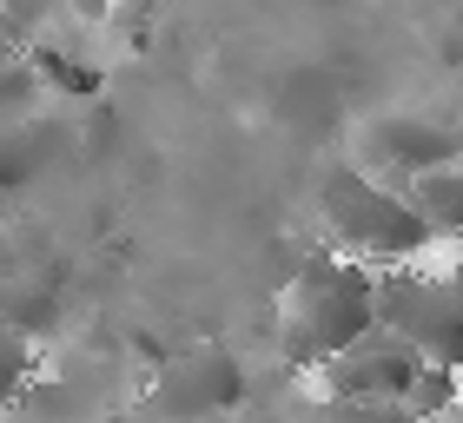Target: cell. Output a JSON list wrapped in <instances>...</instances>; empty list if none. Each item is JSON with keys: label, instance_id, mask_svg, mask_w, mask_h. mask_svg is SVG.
<instances>
[{"label": "cell", "instance_id": "6da1fadb", "mask_svg": "<svg viewBox=\"0 0 463 423\" xmlns=\"http://www.w3.org/2000/svg\"><path fill=\"white\" fill-rule=\"evenodd\" d=\"M377 331V271L338 251H311L279 291V357L291 371H325L331 357Z\"/></svg>", "mask_w": 463, "mask_h": 423}, {"label": "cell", "instance_id": "7a4b0ae2", "mask_svg": "<svg viewBox=\"0 0 463 423\" xmlns=\"http://www.w3.org/2000/svg\"><path fill=\"white\" fill-rule=\"evenodd\" d=\"M318 199H325L331 231H338V258H357L364 271H397L430 251V231L417 225V212L397 193H384L377 179H364L357 165H338Z\"/></svg>", "mask_w": 463, "mask_h": 423}, {"label": "cell", "instance_id": "3957f363", "mask_svg": "<svg viewBox=\"0 0 463 423\" xmlns=\"http://www.w3.org/2000/svg\"><path fill=\"white\" fill-rule=\"evenodd\" d=\"M245 404V364L232 344H185L146 377V410L165 423H213Z\"/></svg>", "mask_w": 463, "mask_h": 423}, {"label": "cell", "instance_id": "277c9868", "mask_svg": "<svg viewBox=\"0 0 463 423\" xmlns=\"http://www.w3.org/2000/svg\"><path fill=\"white\" fill-rule=\"evenodd\" d=\"M377 331L397 337L404 351H417L424 364L457 371V285L450 271H377Z\"/></svg>", "mask_w": 463, "mask_h": 423}, {"label": "cell", "instance_id": "5b68a950", "mask_svg": "<svg viewBox=\"0 0 463 423\" xmlns=\"http://www.w3.org/2000/svg\"><path fill=\"white\" fill-rule=\"evenodd\" d=\"M357 159L364 165H384V173H437V165H457V126L450 119H430V113H404V106H391V113L377 119H357Z\"/></svg>", "mask_w": 463, "mask_h": 423}, {"label": "cell", "instance_id": "8992f818", "mask_svg": "<svg viewBox=\"0 0 463 423\" xmlns=\"http://www.w3.org/2000/svg\"><path fill=\"white\" fill-rule=\"evenodd\" d=\"M417 371H424V357H417V351H404L384 331H371L364 344H351L345 357H331V364L318 371V390L338 410L345 404H404V390H411Z\"/></svg>", "mask_w": 463, "mask_h": 423}, {"label": "cell", "instance_id": "52a82bcc", "mask_svg": "<svg viewBox=\"0 0 463 423\" xmlns=\"http://www.w3.org/2000/svg\"><path fill=\"white\" fill-rule=\"evenodd\" d=\"M67 146V119H53L47 106H40L33 119H20L14 133H0V185H27V179H40L47 173V159Z\"/></svg>", "mask_w": 463, "mask_h": 423}, {"label": "cell", "instance_id": "ba28073f", "mask_svg": "<svg viewBox=\"0 0 463 423\" xmlns=\"http://www.w3.org/2000/svg\"><path fill=\"white\" fill-rule=\"evenodd\" d=\"M404 205L417 212V225L430 231V239H450L457 219H463V173L457 165H437V173H417Z\"/></svg>", "mask_w": 463, "mask_h": 423}, {"label": "cell", "instance_id": "9c48e42d", "mask_svg": "<svg viewBox=\"0 0 463 423\" xmlns=\"http://www.w3.org/2000/svg\"><path fill=\"white\" fill-rule=\"evenodd\" d=\"M53 317H60V291H53V285H27V278H14L7 291H0V324L20 331L27 344L53 324Z\"/></svg>", "mask_w": 463, "mask_h": 423}, {"label": "cell", "instance_id": "30bf717a", "mask_svg": "<svg viewBox=\"0 0 463 423\" xmlns=\"http://www.w3.org/2000/svg\"><path fill=\"white\" fill-rule=\"evenodd\" d=\"M40 106H47V93H40V80L27 60H0V133H14L20 119H33Z\"/></svg>", "mask_w": 463, "mask_h": 423}, {"label": "cell", "instance_id": "8fae6325", "mask_svg": "<svg viewBox=\"0 0 463 423\" xmlns=\"http://www.w3.org/2000/svg\"><path fill=\"white\" fill-rule=\"evenodd\" d=\"M67 146L80 159H99L107 146H119V113L107 99H87V106H80V126H67Z\"/></svg>", "mask_w": 463, "mask_h": 423}, {"label": "cell", "instance_id": "7c38bea8", "mask_svg": "<svg viewBox=\"0 0 463 423\" xmlns=\"http://www.w3.org/2000/svg\"><path fill=\"white\" fill-rule=\"evenodd\" d=\"M27 384H33V344H27L20 331L0 324V410L20 404V397H27Z\"/></svg>", "mask_w": 463, "mask_h": 423}, {"label": "cell", "instance_id": "4fadbf2b", "mask_svg": "<svg viewBox=\"0 0 463 423\" xmlns=\"http://www.w3.org/2000/svg\"><path fill=\"white\" fill-rule=\"evenodd\" d=\"M93 423H139V417H126V410H107V417H93Z\"/></svg>", "mask_w": 463, "mask_h": 423}, {"label": "cell", "instance_id": "5bb4252c", "mask_svg": "<svg viewBox=\"0 0 463 423\" xmlns=\"http://www.w3.org/2000/svg\"><path fill=\"white\" fill-rule=\"evenodd\" d=\"M430 423H457V410H450V417H430Z\"/></svg>", "mask_w": 463, "mask_h": 423}, {"label": "cell", "instance_id": "9a60e30c", "mask_svg": "<svg viewBox=\"0 0 463 423\" xmlns=\"http://www.w3.org/2000/svg\"><path fill=\"white\" fill-rule=\"evenodd\" d=\"M20 423H47V417H20Z\"/></svg>", "mask_w": 463, "mask_h": 423}]
</instances>
